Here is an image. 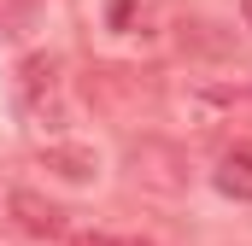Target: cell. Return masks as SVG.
Returning a JSON list of instances; mask_svg holds the SVG:
<instances>
[{"label":"cell","mask_w":252,"mask_h":246,"mask_svg":"<svg viewBox=\"0 0 252 246\" xmlns=\"http://www.w3.org/2000/svg\"><path fill=\"white\" fill-rule=\"evenodd\" d=\"M241 12H247V24H252V0H241Z\"/></svg>","instance_id":"cell-7"},{"label":"cell","mask_w":252,"mask_h":246,"mask_svg":"<svg viewBox=\"0 0 252 246\" xmlns=\"http://www.w3.org/2000/svg\"><path fill=\"white\" fill-rule=\"evenodd\" d=\"M24 100H30V112L35 118H47L53 112V123H59V70H53V59H24Z\"/></svg>","instance_id":"cell-2"},{"label":"cell","mask_w":252,"mask_h":246,"mask_svg":"<svg viewBox=\"0 0 252 246\" xmlns=\"http://www.w3.org/2000/svg\"><path fill=\"white\" fill-rule=\"evenodd\" d=\"M193 118H199V129L252 123V88H205V94H193Z\"/></svg>","instance_id":"cell-1"},{"label":"cell","mask_w":252,"mask_h":246,"mask_svg":"<svg viewBox=\"0 0 252 246\" xmlns=\"http://www.w3.org/2000/svg\"><path fill=\"white\" fill-rule=\"evenodd\" d=\"M47 164H53L59 176H70V182H88V176L100 170V158H94L88 147H47Z\"/></svg>","instance_id":"cell-5"},{"label":"cell","mask_w":252,"mask_h":246,"mask_svg":"<svg viewBox=\"0 0 252 246\" xmlns=\"http://www.w3.org/2000/svg\"><path fill=\"white\" fill-rule=\"evenodd\" d=\"M70 246H153V241H141V235H70Z\"/></svg>","instance_id":"cell-6"},{"label":"cell","mask_w":252,"mask_h":246,"mask_svg":"<svg viewBox=\"0 0 252 246\" xmlns=\"http://www.w3.org/2000/svg\"><path fill=\"white\" fill-rule=\"evenodd\" d=\"M211 182H217L223 199H252V153H223Z\"/></svg>","instance_id":"cell-4"},{"label":"cell","mask_w":252,"mask_h":246,"mask_svg":"<svg viewBox=\"0 0 252 246\" xmlns=\"http://www.w3.org/2000/svg\"><path fill=\"white\" fill-rule=\"evenodd\" d=\"M12 217H18V229H24V235H41V241L64 229V211H59V205H47L41 193H30V187H18V193H12Z\"/></svg>","instance_id":"cell-3"}]
</instances>
